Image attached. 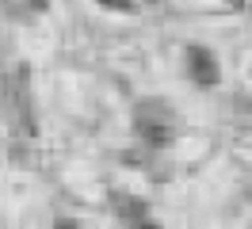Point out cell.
<instances>
[{
	"instance_id": "cell-3",
	"label": "cell",
	"mask_w": 252,
	"mask_h": 229,
	"mask_svg": "<svg viewBox=\"0 0 252 229\" xmlns=\"http://www.w3.org/2000/svg\"><path fill=\"white\" fill-rule=\"evenodd\" d=\"M99 8H111V12H130L134 0H99Z\"/></svg>"
},
{
	"instance_id": "cell-2",
	"label": "cell",
	"mask_w": 252,
	"mask_h": 229,
	"mask_svg": "<svg viewBox=\"0 0 252 229\" xmlns=\"http://www.w3.org/2000/svg\"><path fill=\"white\" fill-rule=\"evenodd\" d=\"M188 73L199 88H214L218 84V61H214V54L203 50V46H191L188 50Z\"/></svg>"
},
{
	"instance_id": "cell-1",
	"label": "cell",
	"mask_w": 252,
	"mask_h": 229,
	"mask_svg": "<svg viewBox=\"0 0 252 229\" xmlns=\"http://www.w3.org/2000/svg\"><path fill=\"white\" fill-rule=\"evenodd\" d=\"M134 130H138V137H142L145 145H153V149L172 145V141H176V115H172V107L164 103V99H142L138 111H134Z\"/></svg>"
},
{
	"instance_id": "cell-5",
	"label": "cell",
	"mask_w": 252,
	"mask_h": 229,
	"mask_svg": "<svg viewBox=\"0 0 252 229\" xmlns=\"http://www.w3.org/2000/svg\"><path fill=\"white\" fill-rule=\"evenodd\" d=\"M134 229H160V226H134Z\"/></svg>"
},
{
	"instance_id": "cell-4",
	"label": "cell",
	"mask_w": 252,
	"mask_h": 229,
	"mask_svg": "<svg viewBox=\"0 0 252 229\" xmlns=\"http://www.w3.org/2000/svg\"><path fill=\"white\" fill-rule=\"evenodd\" d=\"M54 229H80V226H77V222H65V218H62V222H58Z\"/></svg>"
}]
</instances>
